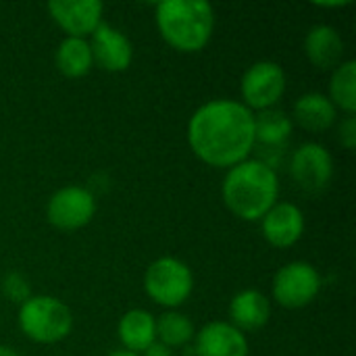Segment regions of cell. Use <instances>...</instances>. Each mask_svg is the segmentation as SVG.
I'll list each match as a JSON object with an SVG mask.
<instances>
[{
	"label": "cell",
	"instance_id": "cell-19",
	"mask_svg": "<svg viewBox=\"0 0 356 356\" xmlns=\"http://www.w3.org/2000/svg\"><path fill=\"white\" fill-rule=\"evenodd\" d=\"M292 119L282 108H267L254 115V138L257 144L269 148H282L292 136Z\"/></svg>",
	"mask_w": 356,
	"mask_h": 356
},
{
	"label": "cell",
	"instance_id": "cell-13",
	"mask_svg": "<svg viewBox=\"0 0 356 356\" xmlns=\"http://www.w3.org/2000/svg\"><path fill=\"white\" fill-rule=\"evenodd\" d=\"M305 227H307L305 213L300 211V207L292 202H277L261 219L263 238L267 240V244L280 250L292 248L296 242H300Z\"/></svg>",
	"mask_w": 356,
	"mask_h": 356
},
{
	"label": "cell",
	"instance_id": "cell-26",
	"mask_svg": "<svg viewBox=\"0 0 356 356\" xmlns=\"http://www.w3.org/2000/svg\"><path fill=\"white\" fill-rule=\"evenodd\" d=\"M0 356H21L15 348H10V346H0Z\"/></svg>",
	"mask_w": 356,
	"mask_h": 356
},
{
	"label": "cell",
	"instance_id": "cell-2",
	"mask_svg": "<svg viewBox=\"0 0 356 356\" xmlns=\"http://www.w3.org/2000/svg\"><path fill=\"white\" fill-rule=\"evenodd\" d=\"M223 204L242 221H261L280 198V177L261 159H246L227 169L221 186Z\"/></svg>",
	"mask_w": 356,
	"mask_h": 356
},
{
	"label": "cell",
	"instance_id": "cell-8",
	"mask_svg": "<svg viewBox=\"0 0 356 356\" xmlns=\"http://www.w3.org/2000/svg\"><path fill=\"white\" fill-rule=\"evenodd\" d=\"M96 215V196L83 186H65L56 190L46 204V219L60 232H77Z\"/></svg>",
	"mask_w": 356,
	"mask_h": 356
},
{
	"label": "cell",
	"instance_id": "cell-11",
	"mask_svg": "<svg viewBox=\"0 0 356 356\" xmlns=\"http://www.w3.org/2000/svg\"><path fill=\"white\" fill-rule=\"evenodd\" d=\"M48 13L67 38L88 40L102 23L104 6L98 0H52L48 2Z\"/></svg>",
	"mask_w": 356,
	"mask_h": 356
},
{
	"label": "cell",
	"instance_id": "cell-25",
	"mask_svg": "<svg viewBox=\"0 0 356 356\" xmlns=\"http://www.w3.org/2000/svg\"><path fill=\"white\" fill-rule=\"evenodd\" d=\"M346 4H350V2H317V6H323V8H340Z\"/></svg>",
	"mask_w": 356,
	"mask_h": 356
},
{
	"label": "cell",
	"instance_id": "cell-10",
	"mask_svg": "<svg viewBox=\"0 0 356 356\" xmlns=\"http://www.w3.org/2000/svg\"><path fill=\"white\" fill-rule=\"evenodd\" d=\"M90 50L94 65L106 73L127 71L134 60V46L129 38L111 23H100L90 35Z\"/></svg>",
	"mask_w": 356,
	"mask_h": 356
},
{
	"label": "cell",
	"instance_id": "cell-6",
	"mask_svg": "<svg viewBox=\"0 0 356 356\" xmlns=\"http://www.w3.org/2000/svg\"><path fill=\"white\" fill-rule=\"evenodd\" d=\"M321 273L307 261H292L273 277V300L290 311L309 307L321 292Z\"/></svg>",
	"mask_w": 356,
	"mask_h": 356
},
{
	"label": "cell",
	"instance_id": "cell-23",
	"mask_svg": "<svg viewBox=\"0 0 356 356\" xmlns=\"http://www.w3.org/2000/svg\"><path fill=\"white\" fill-rule=\"evenodd\" d=\"M338 142L346 150L356 148V115H346L338 125Z\"/></svg>",
	"mask_w": 356,
	"mask_h": 356
},
{
	"label": "cell",
	"instance_id": "cell-16",
	"mask_svg": "<svg viewBox=\"0 0 356 356\" xmlns=\"http://www.w3.org/2000/svg\"><path fill=\"white\" fill-rule=\"evenodd\" d=\"M117 336L127 353L142 356L156 342V317L146 309H131L119 319Z\"/></svg>",
	"mask_w": 356,
	"mask_h": 356
},
{
	"label": "cell",
	"instance_id": "cell-22",
	"mask_svg": "<svg viewBox=\"0 0 356 356\" xmlns=\"http://www.w3.org/2000/svg\"><path fill=\"white\" fill-rule=\"evenodd\" d=\"M0 292H2L4 298H8L10 302H15V305H19V307H21L27 298L33 296V294H31L29 280H27L25 275L17 273V271H10V273H6V275L2 277V282H0Z\"/></svg>",
	"mask_w": 356,
	"mask_h": 356
},
{
	"label": "cell",
	"instance_id": "cell-1",
	"mask_svg": "<svg viewBox=\"0 0 356 356\" xmlns=\"http://www.w3.org/2000/svg\"><path fill=\"white\" fill-rule=\"evenodd\" d=\"M188 144L204 165L232 169L246 161L257 146L254 113L232 98L209 100L188 121Z\"/></svg>",
	"mask_w": 356,
	"mask_h": 356
},
{
	"label": "cell",
	"instance_id": "cell-20",
	"mask_svg": "<svg viewBox=\"0 0 356 356\" xmlns=\"http://www.w3.org/2000/svg\"><path fill=\"white\" fill-rule=\"evenodd\" d=\"M327 98L346 115H356V60H342L332 71Z\"/></svg>",
	"mask_w": 356,
	"mask_h": 356
},
{
	"label": "cell",
	"instance_id": "cell-4",
	"mask_svg": "<svg viewBox=\"0 0 356 356\" xmlns=\"http://www.w3.org/2000/svg\"><path fill=\"white\" fill-rule=\"evenodd\" d=\"M19 330L35 344H58L73 332V313L56 296L35 294L19 307Z\"/></svg>",
	"mask_w": 356,
	"mask_h": 356
},
{
	"label": "cell",
	"instance_id": "cell-7",
	"mask_svg": "<svg viewBox=\"0 0 356 356\" xmlns=\"http://www.w3.org/2000/svg\"><path fill=\"white\" fill-rule=\"evenodd\" d=\"M286 92V71L275 60H259L250 65L240 81L242 104L254 111L275 108Z\"/></svg>",
	"mask_w": 356,
	"mask_h": 356
},
{
	"label": "cell",
	"instance_id": "cell-9",
	"mask_svg": "<svg viewBox=\"0 0 356 356\" xmlns=\"http://www.w3.org/2000/svg\"><path fill=\"white\" fill-rule=\"evenodd\" d=\"M290 175L300 190L319 194L334 179V156L323 144L307 142L292 152Z\"/></svg>",
	"mask_w": 356,
	"mask_h": 356
},
{
	"label": "cell",
	"instance_id": "cell-17",
	"mask_svg": "<svg viewBox=\"0 0 356 356\" xmlns=\"http://www.w3.org/2000/svg\"><path fill=\"white\" fill-rule=\"evenodd\" d=\"M294 121L307 129V131H325L336 123L338 117V108L332 104V100L327 98V94L321 92H307L302 94L296 102H294V111H292Z\"/></svg>",
	"mask_w": 356,
	"mask_h": 356
},
{
	"label": "cell",
	"instance_id": "cell-12",
	"mask_svg": "<svg viewBox=\"0 0 356 356\" xmlns=\"http://www.w3.org/2000/svg\"><path fill=\"white\" fill-rule=\"evenodd\" d=\"M194 346L186 348L190 356H248L246 336L227 321H211L194 336Z\"/></svg>",
	"mask_w": 356,
	"mask_h": 356
},
{
	"label": "cell",
	"instance_id": "cell-14",
	"mask_svg": "<svg viewBox=\"0 0 356 356\" xmlns=\"http://www.w3.org/2000/svg\"><path fill=\"white\" fill-rule=\"evenodd\" d=\"M305 54L313 67L334 71L344 60V40L336 27L319 23L311 27L305 38Z\"/></svg>",
	"mask_w": 356,
	"mask_h": 356
},
{
	"label": "cell",
	"instance_id": "cell-18",
	"mask_svg": "<svg viewBox=\"0 0 356 356\" xmlns=\"http://www.w3.org/2000/svg\"><path fill=\"white\" fill-rule=\"evenodd\" d=\"M54 65L69 79L86 77L94 67L90 42L83 38H65L54 52Z\"/></svg>",
	"mask_w": 356,
	"mask_h": 356
},
{
	"label": "cell",
	"instance_id": "cell-24",
	"mask_svg": "<svg viewBox=\"0 0 356 356\" xmlns=\"http://www.w3.org/2000/svg\"><path fill=\"white\" fill-rule=\"evenodd\" d=\"M171 353H173V350H169L167 346H163V344L154 342V344L144 353V356H173Z\"/></svg>",
	"mask_w": 356,
	"mask_h": 356
},
{
	"label": "cell",
	"instance_id": "cell-15",
	"mask_svg": "<svg viewBox=\"0 0 356 356\" xmlns=\"http://www.w3.org/2000/svg\"><path fill=\"white\" fill-rule=\"evenodd\" d=\"M271 319V300L259 290H242L229 302V323L244 332H259Z\"/></svg>",
	"mask_w": 356,
	"mask_h": 356
},
{
	"label": "cell",
	"instance_id": "cell-3",
	"mask_svg": "<svg viewBox=\"0 0 356 356\" xmlns=\"http://www.w3.org/2000/svg\"><path fill=\"white\" fill-rule=\"evenodd\" d=\"M161 38L177 52H200L215 31V8L207 0H165L156 4Z\"/></svg>",
	"mask_w": 356,
	"mask_h": 356
},
{
	"label": "cell",
	"instance_id": "cell-5",
	"mask_svg": "<svg viewBox=\"0 0 356 356\" xmlns=\"http://www.w3.org/2000/svg\"><path fill=\"white\" fill-rule=\"evenodd\" d=\"M144 292L154 305L175 311L192 296L194 273L181 259L161 257L152 261L144 273Z\"/></svg>",
	"mask_w": 356,
	"mask_h": 356
},
{
	"label": "cell",
	"instance_id": "cell-21",
	"mask_svg": "<svg viewBox=\"0 0 356 356\" xmlns=\"http://www.w3.org/2000/svg\"><path fill=\"white\" fill-rule=\"evenodd\" d=\"M194 336V323L179 311H167L156 319V342L167 346L169 350L188 346Z\"/></svg>",
	"mask_w": 356,
	"mask_h": 356
},
{
	"label": "cell",
	"instance_id": "cell-27",
	"mask_svg": "<svg viewBox=\"0 0 356 356\" xmlns=\"http://www.w3.org/2000/svg\"><path fill=\"white\" fill-rule=\"evenodd\" d=\"M108 356H140V355H134V353H127V350H117V353H113V355Z\"/></svg>",
	"mask_w": 356,
	"mask_h": 356
}]
</instances>
